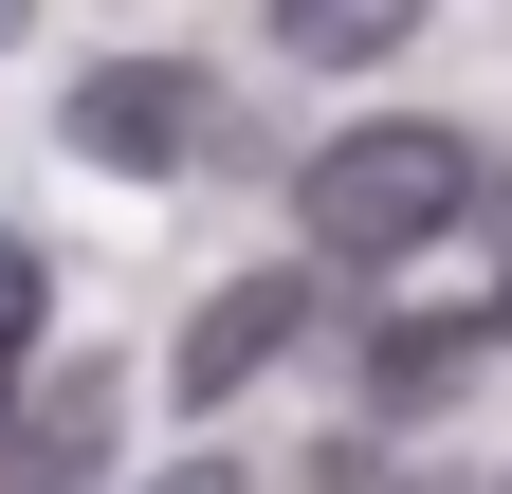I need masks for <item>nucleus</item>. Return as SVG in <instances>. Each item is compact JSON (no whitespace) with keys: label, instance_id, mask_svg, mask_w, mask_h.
Instances as JSON below:
<instances>
[{"label":"nucleus","instance_id":"obj_1","mask_svg":"<svg viewBox=\"0 0 512 494\" xmlns=\"http://www.w3.org/2000/svg\"><path fill=\"white\" fill-rule=\"evenodd\" d=\"M458 202H476V147L458 129H348V147H311L293 238L311 257H403V238H439Z\"/></svg>","mask_w":512,"mask_h":494},{"label":"nucleus","instance_id":"obj_2","mask_svg":"<svg viewBox=\"0 0 512 494\" xmlns=\"http://www.w3.org/2000/svg\"><path fill=\"white\" fill-rule=\"evenodd\" d=\"M183 129H202V74H165V55H110V74H74V147L128 165V183H165Z\"/></svg>","mask_w":512,"mask_h":494},{"label":"nucleus","instance_id":"obj_3","mask_svg":"<svg viewBox=\"0 0 512 494\" xmlns=\"http://www.w3.org/2000/svg\"><path fill=\"white\" fill-rule=\"evenodd\" d=\"M110 366H55V385L19 403V458H0V494H92V458H110Z\"/></svg>","mask_w":512,"mask_h":494},{"label":"nucleus","instance_id":"obj_4","mask_svg":"<svg viewBox=\"0 0 512 494\" xmlns=\"http://www.w3.org/2000/svg\"><path fill=\"white\" fill-rule=\"evenodd\" d=\"M275 348H293V275H238L220 312L183 330V403H238V385H256Z\"/></svg>","mask_w":512,"mask_h":494},{"label":"nucleus","instance_id":"obj_5","mask_svg":"<svg viewBox=\"0 0 512 494\" xmlns=\"http://www.w3.org/2000/svg\"><path fill=\"white\" fill-rule=\"evenodd\" d=\"M476 348H494V330H384V348H366V403L403 421V403H439V385H458Z\"/></svg>","mask_w":512,"mask_h":494},{"label":"nucleus","instance_id":"obj_6","mask_svg":"<svg viewBox=\"0 0 512 494\" xmlns=\"http://www.w3.org/2000/svg\"><path fill=\"white\" fill-rule=\"evenodd\" d=\"M293 55H330V74H366V55H403V19H384V0H330V19H293Z\"/></svg>","mask_w":512,"mask_h":494},{"label":"nucleus","instance_id":"obj_7","mask_svg":"<svg viewBox=\"0 0 512 494\" xmlns=\"http://www.w3.org/2000/svg\"><path fill=\"white\" fill-rule=\"evenodd\" d=\"M37 293H55V257H37V238H0V366L37 348Z\"/></svg>","mask_w":512,"mask_h":494},{"label":"nucleus","instance_id":"obj_8","mask_svg":"<svg viewBox=\"0 0 512 494\" xmlns=\"http://www.w3.org/2000/svg\"><path fill=\"white\" fill-rule=\"evenodd\" d=\"M147 494H238V458H165V476H147Z\"/></svg>","mask_w":512,"mask_h":494},{"label":"nucleus","instance_id":"obj_9","mask_svg":"<svg viewBox=\"0 0 512 494\" xmlns=\"http://www.w3.org/2000/svg\"><path fill=\"white\" fill-rule=\"evenodd\" d=\"M476 330H494V348H512V293H494V312H476Z\"/></svg>","mask_w":512,"mask_h":494},{"label":"nucleus","instance_id":"obj_10","mask_svg":"<svg viewBox=\"0 0 512 494\" xmlns=\"http://www.w3.org/2000/svg\"><path fill=\"white\" fill-rule=\"evenodd\" d=\"M366 494H403V476H366Z\"/></svg>","mask_w":512,"mask_h":494},{"label":"nucleus","instance_id":"obj_11","mask_svg":"<svg viewBox=\"0 0 512 494\" xmlns=\"http://www.w3.org/2000/svg\"><path fill=\"white\" fill-rule=\"evenodd\" d=\"M494 494H512V476H494Z\"/></svg>","mask_w":512,"mask_h":494}]
</instances>
